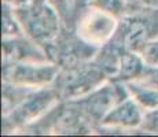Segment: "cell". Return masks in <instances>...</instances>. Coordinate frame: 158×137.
Instances as JSON below:
<instances>
[{"label": "cell", "mask_w": 158, "mask_h": 137, "mask_svg": "<svg viewBox=\"0 0 158 137\" xmlns=\"http://www.w3.org/2000/svg\"><path fill=\"white\" fill-rule=\"evenodd\" d=\"M14 13L26 37L40 45L47 55L50 54L62 33V18L52 2L33 0L26 6L15 7Z\"/></svg>", "instance_id": "1"}, {"label": "cell", "mask_w": 158, "mask_h": 137, "mask_svg": "<svg viewBox=\"0 0 158 137\" xmlns=\"http://www.w3.org/2000/svg\"><path fill=\"white\" fill-rule=\"evenodd\" d=\"M110 80L107 73L94 59L80 62L77 65L60 67L52 87L62 102L83 97Z\"/></svg>", "instance_id": "2"}, {"label": "cell", "mask_w": 158, "mask_h": 137, "mask_svg": "<svg viewBox=\"0 0 158 137\" xmlns=\"http://www.w3.org/2000/svg\"><path fill=\"white\" fill-rule=\"evenodd\" d=\"M59 102L62 100L52 85L35 89L17 107L3 114V132L11 133L23 130L47 114Z\"/></svg>", "instance_id": "3"}, {"label": "cell", "mask_w": 158, "mask_h": 137, "mask_svg": "<svg viewBox=\"0 0 158 137\" xmlns=\"http://www.w3.org/2000/svg\"><path fill=\"white\" fill-rule=\"evenodd\" d=\"M157 11H135L124 15L111 41L124 50L140 54L148 41L158 37Z\"/></svg>", "instance_id": "4"}, {"label": "cell", "mask_w": 158, "mask_h": 137, "mask_svg": "<svg viewBox=\"0 0 158 137\" xmlns=\"http://www.w3.org/2000/svg\"><path fill=\"white\" fill-rule=\"evenodd\" d=\"M59 70V65L52 60H22L4 63L3 75L6 82L37 89L52 85Z\"/></svg>", "instance_id": "5"}, {"label": "cell", "mask_w": 158, "mask_h": 137, "mask_svg": "<svg viewBox=\"0 0 158 137\" xmlns=\"http://www.w3.org/2000/svg\"><path fill=\"white\" fill-rule=\"evenodd\" d=\"M127 96H129V93L127 91L125 84L107 80L88 95L74 99L73 102L78 106V108L83 111V114L96 130L105 115Z\"/></svg>", "instance_id": "6"}, {"label": "cell", "mask_w": 158, "mask_h": 137, "mask_svg": "<svg viewBox=\"0 0 158 137\" xmlns=\"http://www.w3.org/2000/svg\"><path fill=\"white\" fill-rule=\"evenodd\" d=\"M118 23L120 18L89 4V7L84 8L78 17L74 25V32L88 44L101 48L113 38Z\"/></svg>", "instance_id": "7"}, {"label": "cell", "mask_w": 158, "mask_h": 137, "mask_svg": "<svg viewBox=\"0 0 158 137\" xmlns=\"http://www.w3.org/2000/svg\"><path fill=\"white\" fill-rule=\"evenodd\" d=\"M144 117V108L133 99L127 96L117 103L102 119L99 129L111 130H133L139 129Z\"/></svg>", "instance_id": "8"}, {"label": "cell", "mask_w": 158, "mask_h": 137, "mask_svg": "<svg viewBox=\"0 0 158 137\" xmlns=\"http://www.w3.org/2000/svg\"><path fill=\"white\" fill-rule=\"evenodd\" d=\"M150 67L151 66H148L146 63L143 56L139 52L124 50L121 52L117 71H115V74L110 80L115 82H123V84L129 81L140 80V78L147 75Z\"/></svg>", "instance_id": "9"}, {"label": "cell", "mask_w": 158, "mask_h": 137, "mask_svg": "<svg viewBox=\"0 0 158 137\" xmlns=\"http://www.w3.org/2000/svg\"><path fill=\"white\" fill-rule=\"evenodd\" d=\"M125 87L129 96H132L144 108V111L158 107V91L154 87H151L150 84H147L146 81H129L125 82Z\"/></svg>", "instance_id": "10"}, {"label": "cell", "mask_w": 158, "mask_h": 137, "mask_svg": "<svg viewBox=\"0 0 158 137\" xmlns=\"http://www.w3.org/2000/svg\"><path fill=\"white\" fill-rule=\"evenodd\" d=\"M3 37H19L25 36L18 21L17 15L14 13V8L7 3H3Z\"/></svg>", "instance_id": "11"}, {"label": "cell", "mask_w": 158, "mask_h": 137, "mask_svg": "<svg viewBox=\"0 0 158 137\" xmlns=\"http://www.w3.org/2000/svg\"><path fill=\"white\" fill-rule=\"evenodd\" d=\"M89 4L117 18H123L128 11V0H89Z\"/></svg>", "instance_id": "12"}, {"label": "cell", "mask_w": 158, "mask_h": 137, "mask_svg": "<svg viewBox=\"0 0 158 137\" xmlns=\"http://www.w3.org/2000/svg\"><path fill=\"white\" fill-rule=\"evenodd\" d=\"M139 130H142L143 133H150V135H158V107L144 111L143 122Z\"/></svg>", "instance_id": "13"}, {"label": "cell", "mask_w": 158, "mask_h": 137, "mask_svg": "<svg viewBox=\"0 0 158 137\" xmlns=\"http://www.w3.org/2000/svg\"><path fill=\"white\" fill-rule=\"evenodd\" d=\"M140 55L143 56V59L148 66H151V67L158 66V37L148 41Z\"/></svg>", "instance_id": "14"}, {"label": "cell", "mask_w": 158, "mask_h": 137, "mask_svg": "<svg viewBox=\"0 0 158 137\" xmlns=\"http://www.w3.org/2000/svg\"><path fill=\"white\" fill-rule=\"evenodd\" d=\"M140 80L146 81L147 84H150L151 87H154L158 91V66L150 67V70H148V73H147V75L143 77V78H140Z\"/></svg>", "instance_id": "15"}, {"label": "cell", "mask_w": 158, "mask_h": 137, "mask_svg": "<svg viewBox=\"0 0 158 137\" xmlns=\"http://www.w3.org/2000/svg\"><path fill=\"white\" fill-rule=\"evenodd\" d=\"M33 2V0H3V3H7L11 7H22V6H26L28 3Z\"/></svg>", "instance_id": "16"}]
</instances>
